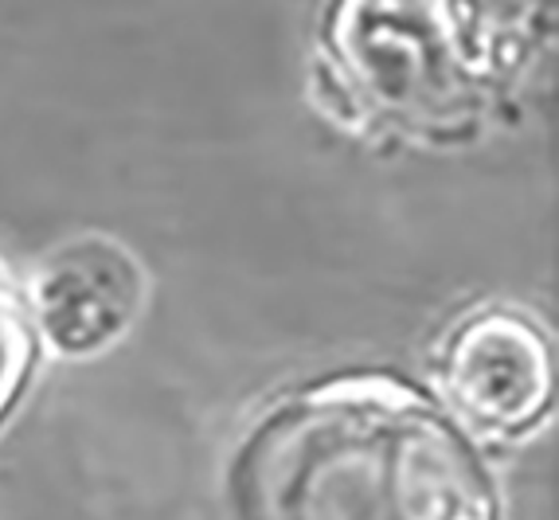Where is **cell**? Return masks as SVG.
<instances>
[{
    "instance_id": "cell-2",
    "label": "cell",
    "mask_w": 559,
    "mask_h": 520,
    "mask_svg": "<svg viewBox=\"0 0 559 520\" xmlns=\"http://www.w3.org/2000/svg\"><path fill=\"white\" fill-rule=\"evenodd\" d=\"M551 344L516 309H481L447 341L442 383L462 418L493 435L536 427L551 403Z\"/></svg>"
},
{
    "instance_id": "cell-4",
    "label": "cell",
    "mask_w": 559,
    "mask_h": 520,
    "mask_svg": "<svg viewBox=\"0 0 559 520\" xmlns=\"http://www.w3.org/2000/svg\"><path fill=\"white\" fill-rule=\"evenodd\" d=\"M32 368V329L20 314V302L0 279V418L16 400L20 383Z\"/></svg>"
},
{
    "instance_id": "cell-1",
    "label": "cell",
    "mask_w": 559,
    "mask_h": 520,
    "mask_svg": "<svg viewBox=\"0 0 559 520\" xmlns=\"http://www.w3.org/2000/svg\"><path fill=\"white\" fill-rule=\"evenodd\" d=\"M231 520H501L474 442L392 376H333L254 418Z\"/></svg>"
},
{
    "instance_id": "cell-3",
    "label": "cell",
    "mask_w": 559,
    "mask_h": 520,
    "mask_svg": "<svg viewBox=\"0 0 559 520\" xmlns=\"http://www.w3.org/2000/svg\"><path fill=\"white\" fill-rule=\"evenodd\" d=\"M141 294V267L121 243H67L36 274L39 333L56 353L91 356L133 326Z\"/></svg>"
}]
</instances>
